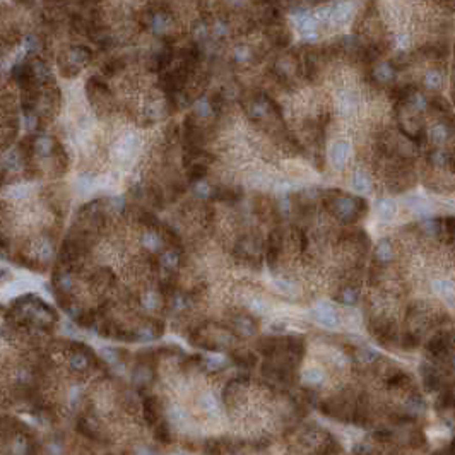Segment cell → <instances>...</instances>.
<instances>
[{
    "label": "cell",
    "mask_w": 455,
    "mask_h": 455,
    "mask_svg": "<svg viewBox=\"0 0 455 455\" xmlns=\"http://www.w3.org/2000/svg\"><path fill=\"white\" fill-rule=\"evenodd\" d=\"M281 250H283V231L279 228H276L269 233V238H267V262L272 269L276 267Z\"/></svg>",
    "instance_id": "obj_1"
},
{
    "label": "cell",
    "mask_w": 455,
    "mask_h": 455,
    "mask_svg": "<svg viewBox=\"0 0 455 455\" xmlns=\"http://www.w3.org/2000/svg\"><path fill=\"white\" fill-rule=\"evenodd\" d=\"M142 409H144V419H146L147 426H154V424L159 421V416H161V402H159V399L156 396L144 397Z\"/></svg>",
    "instance_id": "obj_2"
},
{
    "label": "cell",
    "mask_w": 455,
    "mask_h": 455,
    "mask_svg": "<svg viewBox=\"0 0 455 455\" xmlns=\"http://www.w3.org/2000/svg\"><path fill=\"white\" fill-rule=\"evenodd\" d=\"M233 359L234 363L238 364V366L242 368H253L255 364H257V356H255L253 353L247 351V349H238V351L233 353Z\"/></svg>",
    "instance_id": "obj_3"
},
{
    "label": "cell",
    "mask_w": 455,
    "mask_h": 455,
    "mask_svg": "<svg viewBox=\"0 0 455 455\" xmlns=\"http://www.w3.org/2000/svg\"><path fill=\"white\" fill-rule=\"evenodd\" d=\"M242 197V190L238 188H231V187H226V188H216L211 195L212 201H221V202H228V201H238V199Z\"/></svg>",
    "instance_id": "obj_4"
},
{
    "label": "cell",
    "mask_w": 455,
    "mask_h": 455,
    "mask_svg": "<svg viewBox=\"0 0 455 455\" xmlns=\"http://www.w3.org/2000/svg\"><path fill=\"white\" fill-rule=\"evenodd\" d=\"M153 437L159 443H164V445L171 443V431H169L168 423L166 421H158L156 424H154Z\"/></svg>",
    "instance_id": "obj_5"
},
{
    "label": "cell",
    "mask_w": 455,
    "mask_h": 455,
    "mask_svg": "<svg viewBox=\"0 0 455 455\" xmlns=\"http://www.w3.org/2000/svg\"><path fill=\"white\" fill-rule=\"evenodd\" d=\"M206 175H207V164L195 163V164H192V166H188L187 177H188L190 182H199V180H202Z\"/></svg>",
    "instance_id": "obj_6"
},
{
    "label": "cell",
    "mask_w": 455,
    "mask_h": 455,
    "mask_svg": "<svg viewBox=\"0 0 455 455\" xmlns=\"http://www.w3.org/2000/svg\"><path fill=\"white\" fill-rule=\"evenodd\" d=\"M94 320H96V312H94V310H84L82 313H79L76 317V323L88 329L94 323Z\"/></svg>",
    "instance_id": "obj_7"
},
{
    "label": "cell",
    "mask_w": 455,
    "mask_h": 455,
    "mask_svg": "<svg viewBox=\"0 0 455 455\" xmlns=\"http://www.w3.org/2000/svg\"><path fill=\"white\" fill-rule=\"evenodd\" d=\"M122 69H123V62L120 58H115V60H112V62H108L106 65H104L103 72L106 74V76H115V74H117L118 71H122Z\"/></svg>",
    "instance_id": "obj_8"
},
{
    "label": "cell",
    "mask_w": 455,
    "mask_h": 455,
    "mask_svg": "<svg viewBox=\"0 0 455 455\" xmlns=\"http://www.w3.org/2000/svg\"><path fill=\"white\" fill-rule=\"evenodd\" d=\"M139 221H141V223L144 224V226H147V228H158V226H159L158 218L154 216V214L147 212V211L141 212V218H139Z\"/></svg>",
    "instance_id": "obj_9"
},
{
    "label": "cell",
    "mask_w": 455,
    "mask_h": 455,
    "mask_svg": "<svg viewBox=\"0 0 455 455\" xmlns=\"http://www.w3.org/2000/svg\"><path fill=\"white\" fill-rule=\"evenodd\" d=\"M77 431L81 433V435H84V437L89 438V440H96L98 438V435L88 426L86 419H79V421H77Z\"/></svg>",
    "instance_id": "obj_10"
},
{
    "label": "cell",
    "mask_w": 455,
    "mask_h": 455,
    "mask_svg": "<svg viewBox=\"0 0 455 455\" xmlns=\"http://www.w3.org/2000/svg\"><path fill=\"white\" fill-rule=\"evenodd\" d=\"M293 233H294V236H296L298 243H299V250H301V252H305V250H307V247H308L307 234H305V231H303L301 228H296V226L293 228Z\"/></svg>",
    "instance_id": "obj_11"
},
{
    "label": "cell",
    "mask_w": 455,
    "mask_h": 455,
    "mask_svg": "<svg viewBox=\"0 0 455 455\" xmlns=\"http://www.w3.org/2000/svg\"><path fill=\"white\" fill-rule=\"evenodd\" d=\"M151 327H153V334H154V337H161V336H163V332H164V327H166V325H164L163 320H156V318H153V320H151Z\"/></svg>",
    "instance_id": "obj_12"
},
{
    "label": "cell",
    "mask_w": 455,
    "mask_h": 455,
    "mask_svg": "<svg viewBox=\"0 0 455 455\" xmlns=\"http://www.w3.org/2000/svg\"><path fill=\"white\" fill-rule=\"evenodd\" d=\"M438 81H440V76L437 72H428V76H426V84L428 86H437L438 84Z\"/></svg>",
    "instance_id": "obj_13"
}]
</instances>
